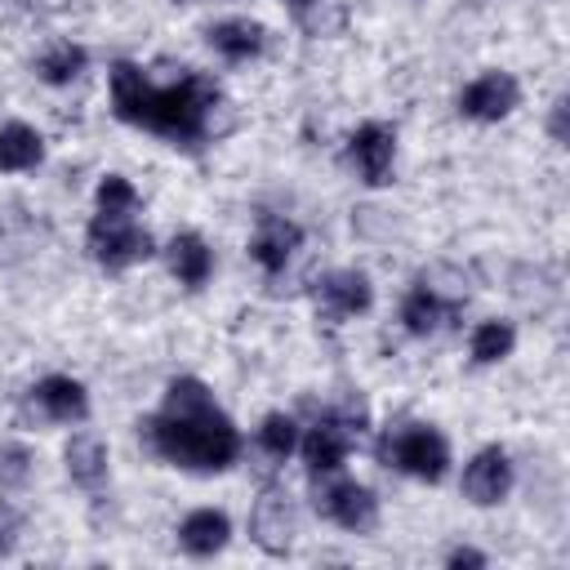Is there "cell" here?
<instances>
[{"instance_id": "6da1fadb", "label": "cell", "mask_w": 570, "mask_h": 570, "mask_svg": "<svg viewBox=\"0 0 570 570\" xmlns=\"http://www.w3.org/2000/svg\"><path fill=\"white\" fill-rule=\"evenodd\" d=\"M147 436L156 454H165L178 468L196 472H218L240 454V436L232 419L209 401L205 383L196 379H174L165 392V414L147 423Z\"/></svg>"}, {"instance_id": "7a4b0ae2", "label": "cell", "mask_w": 570, "mask_h": 570, "mask_svg": "<svg viewBox=\"0 0 570 570\" xmlns=\"http://www.w3.org/2000/svg\"><path fill=\"white\" fill-rule=\"evenodd\" d=\"M218 89L200 76H187L183 85H165V89H151L142 80V71L134 62H116L111 67V102H116V116L129 120V125H147L156 134H169V138H200L205 134V116L214 107Z\"/></svg>"}, {"instance_id": "3957f363", "label": "cell", "mask_w": 570, "mask_h": 570, "mask_svg": "<svg viewBox=\"0 0 570 570\" xmlns=\"http://www.w3.org/2000/svg\"><path fill=\"white\" fill-rule=\"evenodd\" d=\"M89 249L102 267H129L151 254V236L134 223V209H98L89 227Z\"/></svg>"}, {"instance_id": "277c9868", "label": "cell", "mask_w": 570, "mask_h": 570, "mask_svg": "<svg viewBox=\"0 0 570 570\" xmlns=\"http://www.w3.org/2000/svg\"><path fill=\"white\" fill-rule=\"evenodd\" d=\"M383 459L396 463L401 472L410 476H423V481H441L445 476V463H450V445L441 432L432 428H405L396 436L383 441Z\"/></svg>"}, {"instance_id": "5b68a950", "label": "cell", "mask_w": 570, "mask_h": 570, "mask_svg": "<svg viewBox=\"0 0 570 570\" xmlns=\"http://www.w3.org/2000/svg\"><path fill=\"white\" fill-rule=\"evenodd\" d=\"M316 508H321L330 521H338L343 530H370L374 517H379L374 494H370L365 485H356V481H334V485H325V490L316 494Z\"/></svg>"}, {"instance_id": "8992f818", "label": "cell", "mask_w": 570, "mask_h": 570, "mask_svg": "<svg viewBox=\"0 0 570 570\" xmlns=\"http://www.w3.org/2000/svg\"><path fill=\"white\" fill-rule=\"evenodd\" d=\"M459 107L472 120H499V116H508L517 107V80L503 76V71H490V76H481V80H472L463 89Z\"/></svg>"}, {"instance_id": "52a82bcc", "label": "cell", "mask_w": 570, "mask_h": 570, "mask_svg": "<svg viewBox=\"0 0 570 570\" xmlns=\"http://www.w3.org/2000/svg\"><path fill=\"white\" fill-rule=\"evenodd\" d=\"M508 485H512V463H508L503 450H481L468 463V472H463V494L472 503H481V508L485 503H499L508 494Z\"/></svg>"}, {"instance_id": "ba28073f", "label": "cell", "mask_w": 570, "mask_h": 570, "mask_svg": "<svg viewBox=\"0 0 570 570\" xmlns=\"http://www.w3.org/2000/svg\"><path fill=\"white\" fill-rule=\"evenodd\" d=\"M249 530H254V543L263 552H285L289 548V534H294V512L285 503V494L267 490L258 503H254V517H249Z\"/></svg>"}, {"instance_id": "9c48e42d", "label": "cell", "mask_w": 570, "mask_h": 570, "mask_svg": "<svg viewBox=\"0 0 570 570\" xmlns=\"http://www.w3.org/2000/svg\"><path fill=\"white\" fill-rule=\"evenodd\" d=\"M392 151H396V138L383 125H361L356 138H352V160H356L361 178L374 183V187L392 178Z\"/></svg>"}, {"instance_id": "30bf717a", "label": "cell", "mask_w": 570, "mask_h": 570, "mask_svg": "<svg viewBox=\"0 0 570 570\" xmlns=\"http://www.w3.org/2000/svg\"><path fill=\"white\" fill-rule=\"evenodd\" d=\"M347 450H352V423H343V419H321L312 428V436L303 441L312 472H334L347 459Z\"/></svg>"}, {"instance_id": "8fae6325", "label": "cell", "mask_w": 570, "mask_h": 570, "mask_svg": "<svg viewBox=\"0 0 570 570\" xmlns=\"http://www.w3.org/2000/svg\"><path fill=\"white\" fill-rule=\"evenodd\" d=\"M316 303H321L330 316L365 312V307H370V281H365L361 272H330V276L316 285Z\"/></svg>"}, {"instance_id": "7c38bea8", "label": "cell", "mask_w": 570, "mask_h": 570, "mask_svg": "<svg viewBox=\"0 0 570 570\" xmlns=\"http://www.w3.org/2000/svg\"><path fill=\"white\" fill-rule=\"evenodd\" d=\"M298 227L289 223V218H276V214H267V218H258V232H254V258L267 267V272H281L285 267V258L294 254V245H298Z\"/></svg>"}, {"instance_id": "4fadbf2b", "label": "cell", "mask_w": 570, "mask_h": 570, "mask_svg": "<svg viewBox=\"0 0 570 570\" xmlns=\"http://www.w3.org/2000/svg\"><path fill=\"white\" fill-rule=\"evenodd\" d=\"M36 401H40V410L49 414V419H58V423H71V419H85V410H89V401H85V387L76 383V379H45L40 387H36Z\"/></svg>"}, {"instance_id": "5bb4252c", "label": "cell", "mask_w": 570, "mask_h": 570, "mask_svg": "<svg viewBox=\"0 0 570 570\" xmlns=\"http://www.w3.org/2000/svg\"><path fill=\"white\" fill-rule=\"evenodd\" d=\"M178 539H183V548H187L191 557H214V552L227 543V517L214 512V508H200V512H191V517L183 521Z\"/></svg>"}, {"instance_id": "9a60e30c", "label": "cell", "mask_w": 570, "mask_h": 570, "mask_svg": "<svg viewBox=\"0 0 570 570\" xmlns=\"http://www.w3.org/2000/svg\"><path fill=\"white\" fill-rule=\"evenodd\" d=\"M209 45H214L223 58H232V62L254 58V53L263 49V27H258V22H245V18H232V22H218V27L209 31Z\"/></svg>"}, {"instance_id": "2e32d148", "label": "cell", "mask_w": 570, "mask_h": 570, "mask_svg": "<svg viewBox=\"0 0 570 570\" xmlns=\"http://www.w3.org/2000/svg\"><path fill=\"white\" fill-rule=\"evenodd\" d=\"M209 249H205V240L196 236V232H183V236H174V245H169V267H174V276L183 281V285H205V276H209Z\"/></svg>"}, {"instance_id": "e0dca14e", "label": "cell", "mask_w": 570, "mask_h": 570, "mask_svg": "<svg viewBox=\"0 0 570 570\" xmlns=\"http://www.w3.org/2000/svg\"><path fill=\"white\" fill-rule=\"evenodd\" d=\"M67 472L85 490L102 485V476H107V450H102V441L98 436H71V445H67Z\"/></svg>"}, {"instance_id": "ac0fdd59", "label": "cell", "mask_w": 570, "mask_h": 570, "mask_svg": "<svg viewBox=\"0 0 570 570\" xmlns=\"http://www.w3.org/2000/svg\"><path fill=\"white\" fill-rule=\"evenodd\" d=\"M454 316V303H441L428 285L423 289H414L410 298H405V307H401V321H405V330L410 334H432L441 321H450Z\"/></svg>"}, {"instance_id": "d6986e66", "label": "cell", "mask_w": 570, "mask_h": 570, "mask_svg": "<svg viewBox=\"0 0 570 570\" xmlns=\"http://www.w3.org/2000/svg\"><path fill=\"white\" fill-rule=\"evenodd\" d=\"M40 134L31 125H4L0 129V169H31L40 160Z\"/></svg>"}, {"instance_id": "ffe728a7", "label": "cell", "mask_w": 570, "mask_h": 570, "mask_svg": "<svg viewBox=\"0 0 570 570\" xmlns=\"http://www.w3.org/2000/svg\"><path fill=\"white\" fill-rule=\"evenodd\" d=\"M508 352H512V325L485 321V325L472 330V361L490 365V361H499V356H508Z\"/></svg>"}, {"instance_id": "44dd1931", "label": "cell", "mask_w": 570, "mask_h": 570, "mask_svg": "<svg viewBox=\"0 0 570 570\" xmlns=\"http://www.w3.org/2000/svg\"><path fill=\"white\" fill-rule=\"evenodd\" d=\"M80 67H85V49H76V45H58V49H49V53L40 58V76H45L49 85H67Z\"/></svg>"}, {"instance_id": "7402d4cb", "label": "cell", "mask_w": 570, "mask_h": 570, "mask_svg": "<svg viewBox=\"0 0 570 570\" xmlns=\"http://www.w3.org/2000/svg\"><path fill=\"white\" fill-rule=\"evenodd\" d=\"M258 445L272 454V459H285L294 450V423L285 414H267L263 428H258Z\"/></svg>"}, {"instance_id": "603a6c76", "label": "cell", "mask_w": 570, "mask_h": 570, "mask_svg": "<svg viewBox=\"0 0 570 570\" xmlns=\"http://www.w3.org/2000/svg\"><path fill=\"white\" fill-rule=\"evenodd\" d=\"M98 209H138V196H134V187L125 183V178H102V187H98Z\"/></svg>"}, {"instance_id": "cb8c5ba5", "label": "cell", "mask_w": 570, "mask_h": 570, "mask_svg": "<svg viewBox=\"0 0 570 570\" xmlns=\"http://www.w3.org/2000/svg\"><path fill=\"white\" fill-rule=\"evenodd\" d=\"M552 138H557V142H566V98L552 107Z\"/></svg>"}, {"instance_id": "d4e9b609", "label": "cell", "mask_w": 570, "mask_h": 570, "mask_svg": "<svg viewBox=\"0 0 570 570\" xmlns=\"http://www.w3.org/2000/svg\"><path fill=\"white\" fill-rule=\"evenodd\" d=\"M450 566H485V557L472 548H459V552H450Z\"/></svg>"}]
</instances>
